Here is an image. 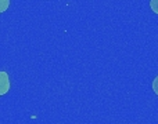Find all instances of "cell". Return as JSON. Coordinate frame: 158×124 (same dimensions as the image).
Here are the masks:
<instances>
[{
	"mask_svg": "<svg viewBox=\"0 0 158 124\" xmlns=\"http://www.w3.org/2000/svg\"><path fill=\"white\" fill-rule=\"evenodd\" d=\"M10 90V80H8V75L6 72H0V97L7 94Z\"/></svg>",
	"mask_w": 158,
	"mask_h": 124,
	"instance_id": "1",
	"label": "cell"
},
{
	"mask_svg": "<svg viewBox=\"0 0 158 124\" xmlns=\"http://www.w3.org/2000/svg\"><path fill=\"white\" fill-rule=\"evenodd\" d=\"M10 6V0H0V14L4 13Z\"/></svg>",
	"mask_w": 158,
	"mask_h": 124,
	"instance_id": "2",
	"label": "cell"
},
{
	"mask_svg": "<svg viewBox=\"0 0 158 124\" xmlns=\"http://www.w3.org/2000/svg\"><path fill=\"white\" fill-rule=\"evenodd\" d=\"M150 7L156 14H158V0H150Z\"/></svg>",
	"mask_w": 158,
	"mask_h": 124,
	"instance_id": "3",
	"label": "cell"
},
{
	"mask_svg": "<svg viewBox=\"0 0 158 124\" xmlns=\"http://www.w3.org/2000/svg\"><path fill=\"white\" fill-rule=\"evenodd\" d=\"M153 90H154V92L158 95V76L154 79V81H153Z\"/></svg>",
	"mask_w": 158,
	"mask_h": 124,
	"instance_id": "4",
	"label": "cell"
}]
</instances>
